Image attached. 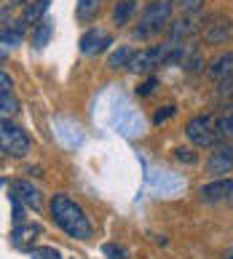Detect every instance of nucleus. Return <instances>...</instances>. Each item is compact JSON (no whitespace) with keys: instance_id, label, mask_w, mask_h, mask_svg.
Returning a JSON list of instances; mask_svg holds the SVG:
<instances>
[{"instance_id":"5","label":"nucleus","mask_w":233,"mask_h":259,"mask_svg":"<svg viewBox=\"0 0 233 259\" xmlns=\"http://www.w3.org/2000/svg\"><path fill=\"white\" fill-rule=\"evenodd\" d=\"M207 171L212 177H225L233 171V142H222V145L212 152L207 160Z\"/></svg>"},{"instance_id":"22","label":"nucleus","mask_w":233,"mask_h":259,"mask_svg":"<svg viewBox=\"0 0 233 259\" xmlns=\"http://www.w3.org/2000/svg\"><path fill=\"white\" fill-rule=\"evenodd\" d=\"M217 97L220 99H230L233 97V72H228L222 80H217Z\"/></svg>"},{"instance_id":"25","label":"nucleus","mask_w":233,"mask_h":259,"mask_svg":"<svg viewBox=\"0 0 233 259\" xmlns=\"http://www.w3.org/2000/svg\"><path fill=\"white\" fill-rule=\"evenodd\" d=\"M174 112H177V107H174V104H167V107H163V110H155V115H153V123H155V126H158V123L169 120Z\"/></svg>"},{"instance_id":"11","label":"nucleus","mask_w":233,"mask_h":259,"mask_svg":"<svg viewBox=\"0 0 233 259\" xmlns=\"http://www.w3.org/2000/svg\"><path fill=\"white\" fill-rule=\"evenodd\" d=\"M110 43H113V37L102 30H89V32L81 35V51L83 54H99V51L108 49Z\"/></svg>"},{"instance_id":"7","label":"nucleus","mask_w":233,"mask_h":259,"mask_svg":"<svg viewBox=\"0 0 233 259\" xmlns=\"http://www.w3.org/2000/svg\"><path fill=\"white\" fill-rule=\"evenodd\" d=\"M161 59H163V49H161V46H155V49H145V51L131 56L129 70L131 72H150L153 67L161 64Z\"/></svg>"},{"instance_id":"20","label":"nucleus","mask_w":233,"mask_h":259,"mask_svg":"<svg viewBox=\"0 0 233 259\" xmlns=\"http://www.w3.org/2000/svg\"><path fill=\"white\" fill-rule=\"evenodd\" d=\"M131 49H126V46H123V49H118V51H113L110 54V59H108V64L113 67V70H118V67H129V62H131Z\"/></svg>"},{"instance_id":"29","label":"nucleus","mask_w":233,"mask_h":259,"mask_svg":"<svg viewBox=\"0 0 233 259\" xmlns=\"http://www.w3.org/2000/svg\"><path fill=\"white\" fill-rule=\"evenodd\" d=\"M222 259H233V248H230V251H228L225 256H222Z\"/></svg>"},{"instance_id":"6","label":"nucleus","mask_w":233,"mask_h":259,"mask_svg":"<svg viewBox=\"0 0 233 259\" xmlns=\"http://www.w3.org/2000/svg\"><path fill=\"white\" fill-rule=\"evenodd\" d=\"M204 27V19L196 14V11H182V16L177 19V22H172V30H169V35H172V40L177 43L180 37H190V35H196L198 30Z\"/></svg>"},{"instance_id":"2","label":"nucleus","mask_w":233,"mask_h":259,"mask_svg":"<svg viewBox=\"0 0 233 259\" xmlns=\"http://www.w3.org/2000/svg\"><path fill=\"white\" fill-rule=\"evenodd\" d=\"M169 22H172V0H153L150 6H145L140 24L134 30V37H153Z\"/></svg>"},{"instance_id":"24","label":"nucleus","mask_w":233,"mask_h":259,"mask_svg":"<svg viewBox=\"0 0 233 259\" xmlns=\"http://www.w3.org/2000/svg\"><path fill=\"white\" fill-rule=\"evenodd\" d=\"M0 104H3V118H8L11 112H16V102L11 97V91H0Z\"/></svg>"},{"instance_id":"23","label":"nucleus","mask_w":233,"mask_h":259,"mask_svg":"<svg viewBox=\"0 0 233 259\" xmlns=\"http://www.w3.org/2000/svg\"><path fill=\"white\" fill-rule=\"evenodd\" d=\"M102 254L108 256V259H126V256H129L123 246H115V243H105L102 246Z\"/></svg>"},{"instance_id":"26","label":"nucleus","mask_w":233,"mask_h":259,"mask_svg":"<svg viewBox=\"0 0 233 259\" xmlns=\"http://www.w3.org/2000/svg\"><path fill=\"white\" fill-rule=\"evenodd\" d=\"M172 3H174V6H177V8H180V11H198V8H201V3H204V0H172Z\"/></svg>"},{"instance_id":"14","label":"nucleus","mask_w":233,"mask_h":259,"mask_svg":"<svg viewBox=\"0 0 233 259\" xmlns=\"http://www.w3.org/2000/svg\"><path fill=\"white\" fill-rule=\"evenodd\" d=\"M207 72H209V78H212V80H222L228 72H233V51L217 56V59L207 67Z\"/></svg>"},{"instance_id":"8","label":"nucleus","mask_w":233,"mask_h":259,"mask_svg":"<svg viewBox=\"0 0 233 259\" xmlns=\"http://www.w3.org/2000/svg\"><path fill=\"white\" fill-rule=\"evenodd\" d=\"M230 195H233V179H217L201 187V200H207V203L230 200Z\"/></svg>"},{"instance_id":"31","label":"nucleus","mask_w":233,"mask_h":259,"mask_svg":"<svg viewBox=\"0 0 233 259\" xmlns=\"http://www.w3.org/2000/svg\"><path fill=\"white\" fill-rule=\"evenodd\" d=\"M228 203H233V195H230V200H228Z\"/></svg>"},{"instance_id":"19","label":"nucleus","mask_w":233,"mask_h":259,"mask_svg":"<svg viewBox=\"0 0 233 259\" xmlns=\"http://www.w3.org/2000/svg\"><path fill=\"white\" fill-rule=\"evenodd\" d=\"M131 11H134V0H121V3L113 8V22L118 27L126 24V22H129V16H131Z\"/></svg>"},{"instance_id":"21","label":"nucleus","mask_w":233,"mask_h":259,"mask_svg":"<svg viewBox=\"0 0 233 259\" xmlns=\"http://www.w3.org/2000/svg\"><path fill=\"white\" fill-rule=\"evenodd\" d=\"M30 259H64V256L54 246H41V248H32L30 251Z\"/></svg>"},{"instance_id":"30","label":"nucleus","mask_w":233,"mask_h":259,"mask_svg":"<svg viewBox=\"0 0 233 259\" xmlns=\"http://www.w3.org/2000/svg\"><path fill=\"white\" fill-rule=\"evenodd\" d=\"M11 3H24V0H11Z\"/></svg>"},{"instance_id":"1","label":"nucleus","mask_w":233,"mask_h":259,"mask_svg":"<svg viewBox=\"0 0 233 259\" xmlns=\"http://www.w3.org/2000/svg\"><path fill=\"white\" fill-rule=\"evenodd\" d=\"M51 217L70 238H78V241L91 238V222L86 219L83 208L67 195H54L51 198Z\"/></svg>"},{"instance_id":"27","label":"nucleus","mask_w":233,"mask_h":259,"mask_svg":"<svg viewBox=\"0 0 233 259\" xmlns=\"http://www.w3.org/2000/svg\"><path fill=\"white\" fill-rule=\"evenodd\" d=\"M155 85H158V80H155V78H148V80H145L140 89H137V94H140V97H148V94L155 89Z\"/></svg>"},{"instance_id":"10","label":"nucleus","mask_w":233,"mask_h":259,"mask_svg":"<svg viewBox=\"0 0 233 259\" xmlns=\"http://www.w3.org/2000/svg\"><path fill=\"white\" fill-rule=\"evenodd\" d=\"M8 195L19 198L24 206H30V208H38V206H41V193H38V187L32 185V182H27V179L11 182V193H8Z\"/></svg>"},{"instance_id":"16","label":"nucleus","mask_w":233,"mask_h":259,"mask_svg":"<svg viewBox=\"0 0 233 259\" xmlns=\"http://www.w3.org/2000/svg\"><path fill=\"white\" fill-rule=\"evenodd\" d=\"M207 40L209 43H222L225 37L230 35V22L228 19H220V22H209V27H207Z\"/></svg>"},{"instance_id":"9","label":"nucleus","mask_w":233,"mask_h":259,"mask_svg":"<svg viewBox=\"0 0 233 259\" xmlns=\"http://www.w3.org/2000/svg\"><path fill=\"white\" fill-rule=\"evenodd\" d=\"M38 235H41V225H27V222L14 225V230H11V246L22 248V251H27V248L32 251V241Z\"/></svg>"},{"instance_id":"13","label":"nucleus","mask_w":233,"mask_h":259,"mask_svg":"<svg viewBox=\"0 0 233 259\" xmlns=\"http://www.w3.org/2000/svg\"><path fill=\"white\" fill-rule=\"evenodd\" d=\"M51 35H54V19L43 16L41 22L32 27V46H35V49H43V46L51 40Z\"/></svg>"},{"instance_id":"28","label":"nucleus","mask_w":233,"mask_h":259,"mask_svg":"<svg viewBox=\"0 0 233 259\" xmlns=\"http://www.w3.org/2000/svg\"><path fill=\"white\" fill-rule=\"evenodd\" d=\"M174 158H177V160H185V163H196V155H193V152H182V150L174 152Z\"/></svg>"},{"instance_id":"4","label":"nucleus","mask_w":233,"mask_h":259,"mask_svg":"<svg viewBox=\"0 0 233 259\" xmlns=\"http://www.w3.org/2000/svg\"><path fill=\"white\" fill-rule=\"evenodd\" d=\"M0 147H3V155L22 158L30 150V137L24 134V128H19L16 123L3 118V126H0Z\"/></svg>"},{"instance_id":"12","label":"nucleus","mask_w":233,"mask_h":259,"mask_svg":"<svg viewBox=\"0 0 233 259\" xmlns=\"http://www.w3.org/2000/svg\"><path fill=\"white\" fill-rule=\"evenodd\" d=\"M217 137L220 142H233V104H225L217 112Z\"/></svg>"},{"instance_id":"15","label":"nucleus","mask_w":233,"mask_h":259,"mask_svg":"<svg viewBox=\"0 0 233 259\" xmlns=\"http://www.w3.org/2000/svg\"><path fill=\"white\" fill-rule=\"evenodd\" d=\"M48 6H51V0H32V3H27L24 14H22V22L24 24H38L46 16Z\"/></svg>"},{"instance_id":"3","label":"nucleus","mask_w":233,"mask_h":259,"mask_svg":"<svg viewBox=\"0 0 233 259\" xmlns=\"http://www.w3.org/2000/svg\"><path fill=\"white\" fill-rule=\"evenodd\" d=\"M185 134L196 147L217 145L220 142V137H217V115H196V118H190L188 126H185Z\"/></svg>"},{"instance_id":"17","label":"nucleus","mask_w":233,"mask_h":259,"mask_svg":"<svg viewBox=\"0 0 233 259\" xmlns=\"http://www.w3.org/2000/svg\"><path fill=\"white\" fill-rule=\"evenodd\" d=\"M96 14H99V0H78L75 16L81 19V22H91Z\"/></svg>"},{"instance_id":"18","label":"nucleus","mask_w":233,"mask_h":259,"mask_svg":"<svg viewBox=\"0 0 233 259\" xmlns=\"http://www.w3.org/2000/svg\"><path fill=\"white\" fill-rule=\"evenodd\" d=\"M22 35H24V24L19 22L14 27H8V22L3 24V49H8V46H16L19 40H22Z\"/></svg>"}]
</instances>
